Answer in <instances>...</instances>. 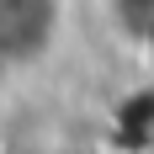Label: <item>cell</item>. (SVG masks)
<instances>
[{
  "label": "cell",
  "mask_w": 154,
  "mask_h": 154,
  "mask_svg": "<svg viewBox=\"0 0 154 154\" xmlns=\"http://www.w3.org/2000/svg\"><path fill=\"white\" fill-rule=\"evenodd\" d=\"M53 32V0H0V64L27 59Z\"/></svg>",
  "instance_id": "6da1fadb"
},
{
  "label": "cell",
  "mask_w": 154,
  "mask_h": 154,
  "mask_svg": "<svg viewBox=\"0 0 154 154\" xmlns=\"http://www.w3.org/2000/svg\"><path fill=\"white\" fill-rule=\"evenodd\" d=\"M106 11H112V27L128 43L154 48V0H106Z\"/></svg>",
  "instance_id": "7a4b0ae2"
}]
</instances>
